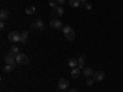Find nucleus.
Wrapping results in <instances>:
<instances>
[{
  "label": "nucleus",
  "mask_w": 123,
  "mask_h": 92,
  "mask_svg": "<svg viewBox=\"0 0 123 92\" xmlns=\"http://www.w3.org/2000/svg\"><path fill=\"white\" fill-rule=\"evenodd\" d=\"M16 63L18 65H27L28 64V57L24 53H18L16 55Z\"/></svg>",
  "instance_id": "f257e3e1"
},
{
  "label": "nucleus",
  "mask_w": 123,
  "mask_h": 92,
  "mask_svg": "<svg viewBox=\"0 0 123 92\" xmlns=\"http://www.w3.org/2000/svg\"><path fill=\"white\" fill-rule=\"evenodd\" d=\"M5 63L6 64H9V65H14V66H16V55L15 54H12L11 52H9L7 54H6V57H5Z\"/></svg>",
  "instance_id": "f03ea898"
},
{
  "label": "nucleus",
  "mask_w": 123,
  "mask_h": 92,
  "mask_svg": "<svg viewBox=\"0 0 123 92\" xmlns=\"http://www.w3.org/2000/svg\"><path fill=\"white\" fill-rule=\"evenodd\" d=\"M21 39V33L17 32V31H11L9 33V40L10 42H20Z\"/></svg>",
  "instance_id": "7ed1b4c3"
},
{
  "label": "nucleus",
  "mask_w": 123,
  "mask_h": 92,
  "mask_svg": "<svg viewBox=\"0 0 123 92\" xmlns=\"http://www.w3.org/2000/svg\"><path fill=\"white\" fill-rule=\"evenodd\" d=\"M49 26L52 27V28H54V29H63V23H62V21H60V20H58V18L50 20Z\"/></svg>",
  "instance_id": "20e7f679"
},
{
  "label": "nucleus",
  "mask_w": 123,
  "mask_h": 92,
  "mask_svg": "<svg viewBox=\"0 0 123 92\" xmlns=\"http://www.w3.org/2000/svg\"><path fill=\"white\" fill-rule=\"evenodd\" d=\"M68 87H69V81L67 79H59V81H58V88L60 91H63V90L65 91Z\"/></svg>",
  "instance_id": "39448f33"
},
{
  "label": "nucleus",
  "mask_w": 123,
  "mask_h": 92,
  "mask_svg": "<svg viewBox=\"0 0 123 92\" xmlns=\"http://www.w3.org/2000/svg\"><path fill=\"white\" fill-rule=\"evenodd\" d=\"M64 15V9L62 7V6H55V7H53V10H52V16H58V17H60V16H63Z\"/></svg>",
  "instance_id": "423d86ee"
},
{
  "label": "nucleus",
  "mask_w": 123,
  "mask_h": 92,
  "mask_svg": "<svg viewBox=\"0 0 123 92\" xmlns=\"http://www.w3.org/2000/svg\"><path fill=\"white\" fill-rule=\"evenodd\" d=\"M78 68L81 70V69H84L85 68V60H86V55L85 54H83V55H80L78 59Z\"/></svg>",
  "instance_id": "0eeeda50"
},
{
  "label": "nucleus",
  "mask_w": 123,
  "mask_h": 92,
  "mask_svg": "<svg viewBox=\"0 0 123 92\" xmlns=\"http://www.w3.org/2000/svg\"><path fill=\"white\" fill-rule=\"evenodd\" d=\"M31 27H32V28H38V29H41V31H42V29H44V22H43V20H41V18H37V21L32 25V26H31Z\"/></svg>",
  "instance_id": "6e6552de"
},
{
  "label": "nucleus",
  "mask_w": 123,
  "mask_h": 92,
  "mask_svg": "<svg viewBox=\"0 0 123 92\" xmlns=\"http://www.w3.org/2000/svg\"><path fill=\"white\" fill-rule=\"evenodd\" d=\"M92 77H94L95 81H102L104 77H105V73H104V71H96V73H94Z\"/></svg>",
  "instance_id": "1a4fd4ad"
},
{
  "label": "nucleus",
  "mask_w": 123,
  "mask_h": 92,
  "mask_svg": "<svg viewBox=\"0 0 123 92\" xmlns=\"http://www.w3.org/2000/svg\"><path fill=\"white\" fill-rule=\"evenodd\" d=\"M75 32H74V29H70L69 32H67L65 33V38H67V40H69V42H73V40L75 39Z\"/></svg>",
  "instance_id": "9d476101"
},
{
  "label": "nucleus",
  "mask_w": 123,
  "mask_h": 92,
  "mask_svg": "<svg viewBox=\"0 0 123 92\" xmlns=\"http://www.w3.org/2000/svg\"><path fill=\"white\" fill-rule=\"evenodd\" d=\"M83 73L86 76V79H89V77H91L92 75H94V70H92L91 68H84L83 69Z\"/></svg>",
  "instance_id": "9b49d317"
},
{
  "label": "nucleus",
  "mask_w": 123,
  "mask_h": 92,
  "mask_svg": "<svg viewBox=\"0 0 123 92\" xmlns=\"http://www.w3.org/2000/svg\"><path fill=\"white\" fill-rule=\"evenodd\" d=\"M9 10H5V9H3L1 11H0V20L1 21H5V20H7V17H9Z\"/></svg>",
  "instance_id": "f8f14e48"
},
{
  "label": "nucleus",
  "mask_w": 123,
  "mask_h": 92,
  "mask_svg": "<svg viewBox=\"0 0 123 92\" xmlns=\"http://www.w3.org/2000/svg\"><path fill=\"white\" fill-rule=\"evenodd\" d=\"M79 76H80V69L79 68L71 69V77H73V79H78Z\"/></svg>",
  "instance_id": "ddd939ff"
},
{
  "label": "nucleus",
  "mask_w": 123,
  "mask_h": 92,
  "mask_svg": "<svg viewBox=\"0 0 123 92\" xmlns=\"http://www.w3.org/2000/svg\"><path fill=\"white\" fill-rule=\"evenodd\" d=\"M27 39H28V33L26 32H21V39H20V43H22V44H25L26 42H27Z\"/></svg>",
  "instance_id": "4468645a"
},
{
  "label": "nucleus",
  "mask_w": 123,
  "mask_h": 92,
  "mask_svg": "<svg viewBox=\"0 0 123 92\" xmlns=\"http://www.w3.org/2000/svg\"><path fill=\"white\" fill-rule=\"evenodd\" d=\"M68 65H69V66H70L71 69L76 68V66H78V60H76V59H74V58L69 59V61H68Z\"/></svg>",
  "instance_id": "2eb2a0df"
},
{
  "label": "nucleus",
  "mask_w": 123,
  "mask_h": 92,
  "mask_svg": "<svg viewBox=\"0 0 123 92\" xmlns=\"http://www.w3.org/2000/svg\"><path fill=\"white\" fill-rule=\"evenodd\" d=\"M69 4H70L71 7H79V6H81V1H80V0H70Z\"/></svg>",
  "instance_id": "dca6fc26"
},
{
  "label": "nucleus",
  "mask_w": 123,
  "mask_h": 92,
  "mask_svg": "<svg viewBox=\"0 0 123 92\" xmlns=\"http://www.w3.org/2000/svg\"><path fill=\"white\" fill-rule=\"evenodd\" d=\"M35 6H30V7H26V10H25V12L27 14V15H32V14H35Z\"/></svg>",
  "instance_id": "f3484780"
},
{
  "label": "nucleus",
  "mask_w": 123,
  "mask_h": 92,
  "mask_svg": "<svg viewBox=\"0 0 123 92\" xmlns=\"http://www.w3.org/2000/svg\"><path fill=\"white\" fill-rule=\"evenodd\" d=\"M10 52H11L12 54H15V55H17V54H18V47L12 46L11 48H10Z\"/></svg>",
  "instance_id": "a211bd4d"
},
{
  "label": "nucleus",
  "mask_w": 123,
  "mask_h": 92,
  "mask_svg": "<svg viewBox=\"0 0 123 92\" xmlns=\"http://www.w3.org/2000/svg\"><path fill=\"white\" fill-rule=\"evenodd\" d=\"M14 68H15L14 65H9V64H6V66H4V71H5V73H10V71H12Z\"/></svg>",
  "instance_id": "6ab92c4d"
},
{
  "label": "nucleus",
  "mask_w": 123,
  "mask_h": 92,
  "mask_svg": "<svg viewBox=\"0 0 123 92\" xmlns=\"http://www.w3.org/2000/svg\"><path fill=\"white\" fill-rule=\"evenodd\" d=\"M94 82H95L94 77H89V79L86 80V85H87V86H92V85H94Z\"/></svg>",
  "instance_id": "aec40b11"
},
{
  "label": "nucleus",
  "mask_w": 123,
  "mask_h": 92,
  "mask_svg": "<svg viewBox=\"0 0 123 92\" xmlns=\"http://www.w3.org/2000/svg\"><path fill=\"white\" fill-rule=\"evenodd\" d=\"M81 6H83V7H85L86 10H91V9H92V5H91V4H89V3H85V4H81Z\"/></svg>",
  "instance_id": "412c9836"
},
{
  "label": "nucleus",
  "mask_w": 123,
  "mask_h": 92,
  "mask_svg": "<svg viewBox=\"0 0 123 92\" xmlns=\"http://www.w3.org/2000/svg\"><path fill=\"white\" fill-rule=\"evenodd\" d=\"M65 1H67V0H57V5L58 6H63L65 4Z\"/></svg>",
  "instance_id": "4be33fe9"
},
{
  "label": "nucleus",
  "mask_w": 123,
  "mask_h": 92,
  "mask_svg": "<svg viewBox=\"0 0 123 92\" xmlns=\"http://www.w3.org/2000/svg\"><path fill=\"white\" fill-rule=\"evenodd\" d=\"M70 29H73V28H71L70 26H65V27H63V32H64V34H65L67 32H69Z\"/></svg>",
  "instance_id": "5701e85b"
},
{
  "label": "nucleus",
  "mask_w": 123,
  "mask_h": 92,
  "mask_svg": "<svg viewBox=\"0 0 123 92\" xmlns=\"http://www.w3.org/2000/svg\"><path fill=\"white\" fill-rule=\"evenodd\" d=\"M49 6H50V7H55V6H57V1H54V0H50V1H49Z\"/></svg>",
  "instance_id": "b1692460"
},
{
  "label": "nucleus",
  "mask_w": 123,
  "mask_h": 92,
  "mask_svg": "<svg viewBox=\"0 0 123 92\" xmlns=\"http://www.w3.org/2000/svg\"><path fill=\"white\" fill-rule=\"evenodd\" d=\"M5 28V23H4V21H1L0 22V29H4Z\"/></svg>",
  "instance_id": "393cba45"
},
{
  "label": "nucleus",
  "mask_w": 123,
  "mask_h": 92,
  "mask_svg": "<svg viewBox=\"0 0 123 92\" xmlns=\"http://www.w3.org/2000/svg\"><path fill=\"white\" fill-rule=\"evenodd\" d=\"M69 92H78V90H76V88H70Z\"/></svg>",
  "instance_id": "a878e982"
},
{
  "label": "nucleus",
  "mask_w": 123,
  "mask_h": 92,
  "mask_svg": "<svg viewBox=\"0 0 123 92\" xmlns=\"http://www.w3.org/2000/svg\"><path fill=\"white\" fill-rule=\"evenodd\" d=\"M80 1H81V4H85V3L89 1V0H80Z\"/></svg>",
  "instance_id": "bb28decb"
},
{
  "label": "nucleus",
  "mask_w": 123,
  "mask_h": 92,
  "mask_svg": "<svg viewBox=\"0 0 123 92\" xmlns=\"http://www.w3.org/2000/svg\"><path fill=\"white\" fill-rule=\"evenodd\" d=\"M60 92H65V91H64V90H63V91H60Z\"/></svg>",
  "instance_id": "cd10ccee"
}]
</instances>
